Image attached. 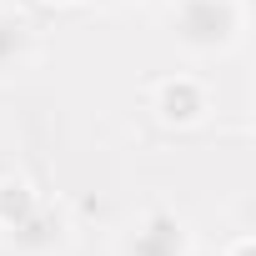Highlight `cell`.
<instances>
[{
  "label": "cell",
  "mask_w": 256,
  "mask_h": 256,
  "mask_svg": "<svg viewBox=\"0 0 256 256\" xmlns=\"http://www.w3.org/2000/svg\"><path fill=\"white\" fill-rule=\"evenodd\" d=\"M241 30H246L241 0H171V40L196 60L231 56L241 46Z\"/></svg>",
  "instance_id": "1"
},
{
  "label": "cell",
  "mask_w": 256,
  "mask_h": 256,
  "mask_svg": "<svg viewBox=\"0 0 256 256\" xmlns=\"http://www.w3.org/2000/svg\"><path fill=\"white\" fill-rule=\"evenodd\" d=\"M191 226L176 206H146L120 231V256H191Z\"/></svg>",
  "instance_id": "2"
},
{
  "label": "cell",
  "mask_w": 256,
  "mask_h": 256,
  "mask_svg": "<svg viewBox=\"0 0 256 256\" xmlns=\"http://www.w3.org/2000/svg\"><path fill=\"white\" fill-rule=\"evenodd\" d=\"M0 236H6V246H10L16 256H60V251L70 246V216H66L56 201L40 196L16 226H6Z\"/></svg>",
  "instance_id": "3"
},
{
  "label": "cell",
  "mask_w": 256,
  "mask_h": 256,
  "mask_svg": "<svg viewBox=\"0 0 256 256\" xmlns=\"http://www.w3.org/2000/svg\"><path fill=\"white\" fill-rule=\"evenodd\" d=\"M151 110H156V120L166 126V131H191V126H201L211 116V90H206L201 76H181L176 70V76L156 80Z\"/></svg>",
  "instance_id": "4"
},
{
  "label": "cell",
  "mask_w": 256,
  "mask_h": 256,
  "mask_svg": "<svg viewBox=\"0 0 256 256\" xmlns=\"http://www.w3.org/2000/svg\"><path fill=\"white\" fill-rule=\"evenodd\" d=\"M30 60H36V26L20 10L0 6V80L30 70Z\"/></svg>",
  "instance_id": "5"
},
{
  "label": "cell",
  "mask_w": 256,
  "mask_h": 256,
  "mask_svg": "<svg viewBox=\"0 0 256 256\" xmlns=\"http://www.w3.org/2000/svg\"><path fill=\"white\" fill-rule=\"evenodd\" d=\"M40 201V191L26 181V176H0V231L6 226H16L30 206Z\"/></svg>",
  "instance_id": "6"
},
{
  "label": "cell",
  "mask_w": 256,
  "mask_h": 256,
  "mask_svg": "<svg viewBox=\"0 0 256 256\" xmlns=\"http://www.w3.org/2000/svg\"><path fill=\"white\" fill-rule=\"evenodd\" d=\"M216 256H256V236H251V231H241V236H231V241H226V251H216Z\"/></svg>",
  "instance_id": "7"
},
{
  "label": "cell",
  "mask_w": 256,
  "mask_h": 256,
  "mask_svg": "<svg viewBox=\"0 0 256 256\" xmlns=\"http://www.w3.org/2000/svg\"><path fill=\"white\" fill-rule=\"evenodd\" d=\"M40 6H56V10H60V6H76V0H40Z\"/></svg>",
  "instance_id": "8"
},
{
  "label": "cell",
  "mask_w": 256,
  "mask_h": 256,
  "mask_svg": "<svg viewBox=\"0 0 256 256\" xmlns=\"http://www.w3.org/2000/svg\"><path fill=\"white\" fill-rule=\"evenodd\" d=\"M96 6H116V0H96Z\"/></svg>",
  "instance_id": "9"
},
{
  "label": "cell",
  "mask_w": 256,
  "mask_h": 256,
  "mask_svg": "<svg viewBox=\"0 0 256 256\" xmlns=\"http://www.w3.org/2000/svg\"><path fill=\"white\" fill-rule=\"evenodd\" d=\"M191 256H211V251H191Z\"/></svg>",
  "instance_id": "10"
}]
</instances>
